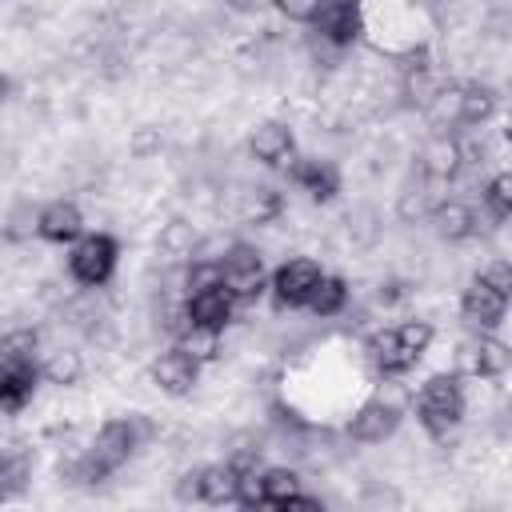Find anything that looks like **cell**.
Wrapping results in <instances>:
<instances>
[{"label":"cell","instance_id":"6da1fadb","mask_svg":"<svg viewBox=\"0 0 512 512\" xmlns=\"http://www.w3.org/2000/svg\"><path fill=\"white\" fill-rule=\"evenodd\" d=\"M416 420L432 440H448V432L464 420V388L456 372H432L416 392Z\"/></svg>","mask_w":512,"mask_h":512},{"label":"cell","instance_id":"7a4b0ae2","mask_svg":"<svg viewBox=\"0 0 512 512\" xmlns=\"http://www.w3.org/2000/svg\"><path fill=\"white\" fill-rule=\"evenodd\" d=\"M116 260H120L116 236H108V232H88V236H84V232H80V236L72 240V252H68V276H72L76 284H84V288H100V284L112 280Z\"/></svg>","mask_w":512,"mask_h":512},{"label":"cell","instance_id":"3957f363","mask_svg":"<svg viewBox=\"0 0 512 512\" xmlns=\"http://www.w3.org/2000/svg\"><path fill=\"white\" fill-rule=\"evenodd\" d=\"M312 32L316 40L332 44V48H352L364 32V4L360 0H320L316 16H312Z\"/></svg>","mask_w":512,"mask_h":512},{"label":"cell","instance_id":"277c9868","mask_svg":"<svg viewBox=\"0 0 512 512\" xmlns=\"http://www.w3.org/2000/svg\"><path fill=\"white\" fill-rule=\"evenodd\" d=\"M320 276H324V268L312 256H288L268 280V288L276 296V308H304Z\"/></svg>","mask_w":512,"mask_h":512},{"label":"cell","instance_id":"5b68a950","mask_svg":"<svg viewBox=\"0 0 512 512\" xmlns=\"http://www.w3.org/2000/svg\"><path fill=\"white\" fill-rule=\"evenodd\" d=\"M416 172L428 180V184H452L460 180L464 172V156H460V144L452 132H432L420 152H416Z\"/></svg>","mask_w":512,"mask_h":512},{"label":"cell","instance_id":"8992f818","mask_svg":"<svg viewBox=\"0 0 512 512\" xmlns=\"http://www.w3.org/2000/svg\"><path fill=\"white\" fill-rule=\"evenodd\" d=\"M396 428H400V404H392L384 396L364 400L348 420V436L356 444H384L388 436H396Z\"/></svg>","mask_w":512,"mask_h":512},{"label":"cell","instance_id":"52a82bcc","mask_svg":"<svg viewBox=\"0 0 512 512\" xmlns=\"http://www.w3.org/2000/svg\"><path fill=\"white\" fill-rule=\"evenodd\" d=\"M456 364H460L468 376L500 380V376L508 372V364H512V352H508V344H504L500 336H492V332H480L472 344H464V348H460Z\"/></svg>","mask_w":512,"mask_h":512},{"label":"cell","instance_id":"ba28073f","mask_svg":"<svg viewBox=\"0 0 512 512\" xmlns=\"http://www.w3.org/2000/svg\"><path fill=\"white\" fill-rule=\"evenodd\" d=\"M288 180L316 204H328L340 192V168L332 160L320 156H304V160H288Z\"/></svg>","mask_w":512,"mask_h":512},{"label":"cell","instance_id":"9c48e42d","mask_svg":"<svg viewBox=\"0 0 512 512\" xmlns=\"http://www.w3.org/2000/svg\"><path fill=\"white\" fill-rule=\"evenodd\" d=\"M248 152L264 168H284L292 160V152H296V136H292V128L284 120H264L248 136Z\"/></svg>","mask_w":512,"mask_h":512},{"label":"cell","instance_id":"30bf717a","mask_svg":"<svg viewBox=\"0 0 512 512\" xmlns=\"http://www.w3.org/2000/svg\"><path fill=\"white\" fill-rule=\"evenodd\" d=\"M152 384L164 392V396H188L196 384H200V364L180 352V348H168L152 360Z\"/></svg>","mask_w":512,"mask_h":512},{"label":"cell","instance_id":"8fae6325","mask_svg":"<svg viewBox=\"0 0 512 512\" xmlns=\"http://www.w3.org/2000/svg\"><path fill=\"white\" fill-rule=\"evenodd\" d=\"M504 308H508V296L504 292H496V288H488L480 276L464 288V296H460V316L472 324V328H480V332H492L500 320H504Z\"/></svg>","mask_w":512,"mask_h":512},{"label":"cell","instance_id":"7c38bea8","mask_svg":"<svg viewBox=\"0 0 512 512\" xmlns=\"http://www.w3.org/2000/svg\"><path fill=\"white\" fill-rule=\"evenodd\" d=\"M84 232V212L72 200H52L36 212V236L48 244H72Z\"/></svg>","mask_w":512,"mask_h":512},{"label":"cell","instance_id":"4fadbf2b","mask_svg":"<svg viewBox=\"0 0 512 512\" xmlns=\"http://www.w3.org/2000/svg\"><path fill=\"white\" fill-rule=\"evenodd\" d=\"M184 312H188L192 324H204V328H220L224 332V324L236 312V300H232V292L224 284H216V288H204V292H188L184 296Z\"/></svg>","mask_w":512,"mask_h":512},{"label":"cell","instance_id":"5bb4252c","mask_svg":"<svg viewBox=\"0 0 512 512\" xmlns=\"http://www.w3.org/2000/svg\"><path fill=\"white\" fill-rule=\"evenodd\" d=\"M364 352H368V360H372V368H376L380 376H404V372L420 360V356H412V352L404 348V340L396 336V328L372 332L368 344H364Z\"/></svg>","mask_w":512,"mask_h":512},{"label":"cell","instance_id":"9a60e30c","mask_svg":"<svg viewBox=\"0 0 512 512\" xmlns=\"http://www.w3.org/2000/svg\"><path fill=\"white\" fill-rule=\"evenodd\" d=\"M428 220L436 224V236L448 240V244L472 240V236H476V224H480V216H476L464 200H436V208H432Z\"/></svg>","mask_w":512,"mask_h":512},{"label":"cell","instance_id":"2e32d148","mask_svg":"<svg viewBox=\"0 0 512 512\" xmlns=\"http://www.w3.org/2000/svg\"><path fill=\"white\" fill-rule=\"evenodd\" d=\"M36 396V364H0V412H20Z\"/></svg>","mask_w":512,"mask_h":512},{"label":"cell","instance_id":"e0dca14e","mask_svg":"<svg viewBox=\"0 0 512 512\" xmlns=\"http://www.w3.org/2000/svg\"><path fill=\"white\" fill-rule=\"evenodd\" d=\"M236 212H240L244 224L264 228V224H276L284 216V196L276 188H264V184L260 188H244L240 200H236Z\"/></svg>","mask_w":512,"mask_h":512},{"label":"cell","instance_id":"ac0fdd59","mask_svg":"<svg viewBox=\"0 0 512 512\" xmlns=\"http://www.w3.org/2000/svg\"><path fill=\"white\" fill-rule=\"evenodd\" d=\"M344 236H348L352 252H372L380 244V236H384V216L372 204H356L344 216Z\"/></svg>","mask_w":512,"mask_h":512},{"label":"cell","instance_id":"d6986e66","mask_svg":"<svg viewBox=\"0 0 512 512\" xmlns=\"http://www.w3.org/2000/svg\"><path fill=\"white\" fill-rule=\"evenodd\" d=\"M196 248H200V232H196L192 220L172 216V220L160 224V232H156V252L160 256H168V260H192Z\"/></svg>","mask_w":512,"mask_h":512},{"label":"cell","instance_id":"ffe728a7","mask_svg":"<svg viewBox=\"0 0 512 512\" xmlns=\"http://www.w3.org/2000/svg\"><path fill=\"white\" fill-rule=\"evenodd\" d=\"M496 104H500V96L492 84H480V80L460 84V124H468V128L488 124L496 116Z\"/></svg>","mask_w":512,"mask_h":512},{"label":"cell","instance_id":"44dd1931","mask_svg":"<svg viewBox=\"0 0 512 512\" xmlns=\"http://www.w3.org/2000/svg\"><path fill=\"white\" fill-rule=\"evenodd\" d=\"M304 308H308L312 316H320V320L340 316V312L348 308V280H344V276H320Z\"/></svg>","mask_w":512,"mask_h":512},{"label":"cell","instance_id":"7402d4cb","mask_svg":"<svg viewBox=\"0 0 512 512\" xmlns=\"http://www.w3.org/2000/svg\"><path fill=\"white\" fill-rule=\"evenodd\" d=\"M40 376L48 380V384H56V388H72V384H80V376H84V356L76 352V348H52L48 356H44V364H40Z\"/></svg>","mask_w":512,"mask_h":512},{"label":"cell","instance_id":"603a6c76","mask_svg":"<svg viewBox=\"0 0 512 512\" xmlns=\"http://www.w3.org/2000/svg\"><path fill=\"white\" fill-rule=\"evenodd\" d=\"M176 348H180V352H188L196 364H212V360H220V352H224V340H220V328L188 324V328L176 336Z\"/></svg>","mask_w":512,"mask_h":512},{"label":"cell","instance_id":"cb8c5ba5","mask_svg":"<svg viewBox=\"0 0 512 512\" xmlns=\"http://www.w3.org/2000/svg\"><path fill=\"white\" fill-rule=\"evenodd\" d=\"M200 500L204 504H236V468L228 460L200 468Z\"/></svg>","mask_w":512,"mask_h":512},{"label":"cell","instance_id":"d4e9b609","mask_svg":"<svg viewBox=\"0 0 512 512\" xmlns=\"http://www.w3.org/2000/svg\"><path fill=\"white\" fill-rule=\"evenodd\" d=\"M432 208H436V196H432L424 176L416 184H404V192L396 196V220L400 224H424L432 216Z\"/></svg>","mask_w":512,"mask_h":512},{"label":"cell","instance_id":"484cf974","mask_svg":"<svg viewBox=\"0 0 512 512\" xmlns=\"http://www.w3.org/2000/svg\"><path fill=\"white\" fill-rule=\"evenodd\" d=\"M260 484H264V504H268V508H284V504L300 492V472L288 468V464L260 468Z\"/></svg>","mask_w":512,"mask_h":512},{"label":"cell","instance_id":"4316f807","mask_svg":"<svg viewBox=\"0 0 512 512\" xmlns=\"http://www.w3.org/2000/svg\"><path fill=\"white\" fill-rule=\"evenodd\" d=\"M40 332L36 328H8L0 336V364H36Z\"/></svg>","mask_w":512,"mask_h":512},{"label":"cell","instance_id":"83f0119b","mask_svg":"<svg viewBox=\"0 0 512 512\" xmlns=\"http://www.w3.org/2000/svg\"><path fill=\"white\" fill-rule=\"evenodd\" d=\"M224 288L232 292L236 304H252V300L264 296L268 272H264V268H228V272H224Z\"/></svg>","mask_w":512,"mask_h":512},{"label":"cell","instance_id":"f1b7e54d","mask_svg":"<svg viewBox=\"0 0 512 512\" xmlns=\"http://www.w3.org/2000/svg\"><path fill=\"white\" fill-rule=\"evenodd\" d=\"M480 204H484V212L492 216V224H504V220L512 216V176H508V172L492 176V180L480 188Z\"/></svg>","mask_w":512,"mask_h":512},{"label":"cell","instance_id":"f546056e","mask_svg":"<svg viewBox=\"0 0 512 512\" xmlns=\"http://www.w3.org/2000/svg\"><path fill=\"white\" fill-rule=\"evenodd\" d=\"M424 116H428L436 128H452V124H460V84H440L436 96L428 100Z\"/></svg>","mask_w":512,"mask_h":512},{"label":"cell","instance_id":"4dcf8cb0","mask_svg":"<svg viewBox=\"0 0 512 512\" xmlns=\"http://www.w3.org/2000/svg\"><path fill=\"white\" fill-rule=\"evenodd\" d=\"M160 148H164L160 128H152V124L132 128V136H128V156L132 160H152V156H160Z\"/></svg>","mask_w":512,"mask_h":512},{"label":"cell","instance_id":"1f68e13d","mask_svg":"<svg viewBox=\"0 0 512 512\" xmlns=\"http://www.w3.org/2000/svg\"><path fill=\"white\" fill-rule=\"evenodd\" d=\"M396 336L404 340V348H408L412 356H424L436 332H432V324H428V320H404V324H396Z\"/></svg>","mask_w":512,"mask_h":512},{"label":"cell","instance_id":"d6a6232c","mask_svg":"<svg viewBox=\"0 0 512 512\" xmlns=\"http://www.w3.org/2000/svg\"><path fill=\"white\" fill-rule=\"evenodd\" d=\"M360 504H364V508H400V504H404V496H400L392 484H384V480H368V484H364Z\"/></svg>","mask_w":512,"mask_h":512},{"label":"cell","instance_id":"836d02e7","mask_svg":"<svg viewBox=\"0 0 512 512\" xmlns=\"http://www.w3.org/2000/svg\"><path fill=\"white\" fill-rule=\"evenodd\" d=\"M480 280H484L488 288H496V292H504V296H508V292H512V264L496 256V260H488V264L480 268Z\"/></svg>","mask_w":512,"mask_h":512},{"label":"cell","instance_id":"e575fe53","mask_svg":"<svg viewBox=\"0 0 512 512\" xmlns=\"http://www.w3.org/2000/svg\"><path fill=\"white\" fill-rule=\"evenodd\" d=\"M276 4V12L284 16V20H292V24H312V16H316V8H320V0H272Z\"/></svg>","mask_w":512,"mask_h":512},{"label":"cell","instance_id":"d590c367","mask_svg":"<svg viewBox=\"0 0 512 512\" xmlns=\"http://www.w3.org/2000/svg\"><path fill=\"white\" fill-rule=\"evenodd\" d=\"M172 492H176V500H180V504H192V500H200V468H188V472H180Z\"/></svg>","mask_w":512,"mask_h":512},{"label":"cell","instance_id":"8d00e7d4","mask_svg":"<svg viewBox=\"0 0 512 512\" xmlns=\"http://www.w3.org/2000/svg\"><path fill=\"white\" fill-rule=\"evenodd\" d=\"M228 12H240V16H252V12H260L264 8V0H220Z\"/></svg>","mask_w":512,"mask_h":512},{"label":"cell","instance_id":"74e56055","mask_svg":"<svg viewBox=\"0 0 512 512\" xmlns=\"http://www.w3.org/2000/svg\"><path fill=\"white\" fill-rule=\"evenodd\" d=\"M8 96H12V76H8V72H0V104H4Z\"/></svg>","mask_w":512,"mask_h":512}]
</instances>
